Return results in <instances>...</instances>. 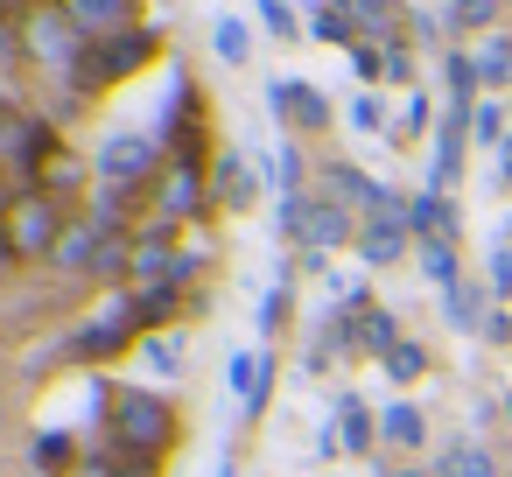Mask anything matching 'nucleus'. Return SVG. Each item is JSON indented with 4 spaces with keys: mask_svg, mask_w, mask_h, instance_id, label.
Segmentation results:
<instances>
[{
    "mask_svg": "<svg viewBox=\"0 0 512 477\" xmlns=\"http://www.w3.org/2000/svg\"><path fill=\"white\" fill-rule=\"evenodd\" d=\"M484 183H491V190H512V141L491 155V176H484Z\"/></svg>",
    "mask_w": 512,
    "mask_h": 477,
    "instance_id": "45",
    "label": "nucleus"
},
{
    "mask_svg": "<svg viewBox=\"0 0 512 477\" xmlns=\"http://www.w3.org/2000/svg\"><path fill=\"white\" fill-rule=\"evenodd\" d=\"M8 134H22V120H8V113H0V141H8Z\"/></svg>",
    "mask_w": 512,
    "mask_h": 477,
    "instance_id": "49",
    "label": "nucleus"
},
{
    "mask_svg": "<svg viewBox=\"0 0 512 477\" xmlns=\"http://www.w3.org/2000/svg\"><path fill=\"white\" fill-rule=\"evenodd\" d=\"M267 183H274L281 197H302L309 162H302V148H295V141H274V155H267Z\"/></svg>",
    "mask_w": 512,
    "mask_h": 477,
    "instance_id": "21",
    "label": "nucleus"
},
{
    "mask_svg": "<svg viewBox=\"0 0 512 477\" xmlns=\"http://www.w3.org/2000/svg\"><path fill=\"white\" fill-rule=\"evenodd\" d=\"M169 428H176V421H169V400H155V393H120V400H113V442H120L127 456L148 463V456L169 442Z\"/></svg>",
    "mask_w": 512,
    "mask_h": 477,
    "instance_id": "4",
    "label": "nucleus"
},
{
    "mask_svg": "<svg viewBox=\"0 0 512 477\" xmlns=\"http://www.w3.org/2000/svg\"><path fill=\"white\" fill-rule=\"evenodd\" d=\"M463 155H470V120H442L435 134V155H428V190H456L463 183Z\"/></svg>",
    "mask_w": 512,
    "mask_h": 477,
    "instance_id": "12",
    "label": "nucleus"
},
{
    "mask_svg": "<svg viewBox=\"0 0 512 477\" xmlns=\"http://www.w3.org/2000/svg\"><path fill=\"white\" fill-rule=\"evenodd\" d=\"M232 393H239V414L253 421V414L274 400V358H253V351H239V358H232Z\"/></svg>",
    "mask_w": 512,
    "mask_h": 477,
    "instance_id": "17",
    "label": "nucleus"
},
{
    "mask_svg": "<svg viewBox=\"0 0 512 477\" xmlns=\"http://www.w3.org/2000/svg\"><path fill=\"white\" fill-rule=\"evenodd\" d=\"M484 295H491V288H477V281H456V288L442 295V316H449L456 330H484Z\"/></svg>",
    "mask_w": 512,
    "mask_h": 477,
    "instance_id": "25",
    "label": "nucleus"
},
{
    "mask_svg": "<svg viewBox=\"0 0 512 477\" xmlns=\"http://www.w3.org/2000/svg\"><path fill=\"white\" fill-rule=\"evenodd\" d=\"M162 169V141L148 134H113L106 155H99V190H120V197H141V183Z\"/></svg>",
    "mask_w": 512,
    "mask_h": 477,
    "instance_id": "6",
    "label": "nucleus"
},
{
    "mask_svg": "<svg viewBox=\"0 0 512 477\" xmlns=\"http://www.w3.org/2000/svg\"><path fill=\"white\" fill-rule=\"evenodd\" d=\"M484 337H491V344H505V337H512V323H505V309H491V316H484Z\"/></svg>",
    "mask_w": 512,
    "mask_h": 477,
    "instance_id": "46",
    "label": "nucleus"
},
{
    "mask_svg": "<svg viewBox=\"0 0 512 477\" xmlns=\"http://www.w3.org/2000/svg\"><path fill=\"white\" fill-rule=\"evenodd\" d=\"M127 302H134V323H162V316L176 309V288H169V281H155V288H134Z\"/></svg>",
    "mask_w": 512,
    "mask_h": 477,
    "instance_id": "32",
    "label": "nucleus"
},
{
    "mask_svg": "<svg viewBox=\"0 0 512 477\" xmlns=\"http://www.w3.org/2000/svg\"><path fill=\"white\" fill-rule=\"evenodd\" d=\"M379 477H435V470H379Z\"/></svg>",
    "mask_w": 512,
    "mask_h": 477,
    "instance_id": "50",
    "label": "nucleus"
},
{
    "mask_svg": "<svg viewBox=\"0 0 512 477\" xmlns=\"http://www.w3.org/2000/svg\"><path fill=\"white\" fill-rule=\"evenodd\" d=\"M204 176H211V169H162L155 218H162V225H176V218H197V204H204Z\"/></svg>",
    "mask_w": 512,
    "mask_h": 477,
    "instance_id": "15",
    "label": "nucleus"
},
{
    "mask_svg": "<svg viewBox=\"0 0 512 477\" xmlns=\"http://www.w3.org/2000/svg\"><path fill=\"white\" fill-rule=\"evenodd\" d=\"M337 8L358 22V43H400V22H407V8H400V0H337Z\"/></svg>",
    "mask_w": 512,
    "mask_h": 477,
    "instance_id": "14",
    "label": "nucleus"
},
{
    "mask_svg": "<svg viewBox=\"0 0 512 477\" xmlns=\"http://www.w3.org/2000/svg\"><path fill=\"white\" fill-rule=\"evenodd\" d=\"M323 197H337L344 211H386V204H400V197H393L386 183H372L358 162H330V169H323Z\"/></svg>",
    "mask_w": 512,
    "mask_h": 477,
    "instance_id": "11",
    "label": "nucleus"
},
{
    "mask_svg": "<svg viewBox=\"0 0 512 477\" xmlns=\"http://www.w3.org/2000/svg\"><path fill=\"white\" fill-rule=\"evenodd\" d=\"M148 365H155V372H183V351H176V337H148Z\"/></svg>",
    "mask_w": 512,
    "mask_h": 477,
    "instance_id": "42",
    "label": "nucleus"
},
{
    "mask_svg": "<svg viewBox=\"0 0 512 477\" xmlns=\"http://www.w3.org/2000/svg\"><path fill=\"white\" fill-rule=\"evenodd\" d=\"M218 477H232V463H218Z\"/></svg>",
    "mask_w": 512,
    "mask_h": 477,
    "instance_id": "51",
    "label": "nucleus"
},
{
    "mask_svg": "<svg viewBox=\"0 0 512 477\" xmlns=\"http://www.w3.org/2000/svg\"><path fill=\"white\" fill-rule=\"evenodd\" d=\"M337 442H344V456H365V449L379 442V421L365 414L358 393H337Z\"/></svg>",
    "mask_w": 512,
    "mask_h": 477,
    "instance_id": "18",
    "label": "nucleus"
},
{
    "mask_svg": "<svg viewBox=\"0 0 512 477\" xmlns=\"http://www.w3.org/2000/svg\"><path fill=\"white\" fill-rule=\"evenodd\" d=\"M267 113L288 120V127H302V134L330 127V99H323L316 85H295V78H274V85H267Z\"/></svg>",
    "mask_w": 512,
    "mask_h": 477,
    "instance_id": "9",
    "label": "nucleus"
},
{
    "mask_svg": "<svg viewBox=\"0 0 512 477\" xmlns=\"http://www.w3.org/2000/svg\"><path fill=\"white\" fill-rule=\"evenodd\" d=\"M421 127H428V92H407V113H400V127H393V134H400V141H414Z\"/></svg>",
    "mask_w": 512,
    "mask_h": 477,
    "instance_id": "41",
    "label": "nucleus"
},
{
    "mask_svg": "<svg viewBox=\"0 0 512 477\" xmlns=\"http://www.w3.org/2000/svg\"><path fill=\"white\" fill-rule=\"evenodd\" d=\"M442 92H449V106H442V120H470L477 113V64L463 57V50H442Z\"/></svg>",
    "mask_w": 512,
    "mask_h": 477,
    "instance_id": "16",
    "label": "nucleus"
},
{
    "mask_svg": "<svg viewBox=\"0 0 512 477\" xmlns=\"http://www.w3.org/2000/svg\"><path fill=\"white\" fill-rule=\"evenodd\" d=\"M470 141H477V148H491V155H498V148H505V141H512V113H505V106H498V99H477V113H470Z\"/></svg>",
    "mask_w": 512,
    "mask_h": 477,
    "instance_id": "24",
    "label": "nucleus"
},
{
    "mask_svg": "<svg viewBox=\"0 0 512 477\" xmlns=\"http://www.w3.org/2000/svg\"><path fill=\"white\" fill-rule=\"evenodd\" d=\"M393 344H400V330H393V316H386V309H365V351H372V358H386Z\"/></svg>",
    "mask_w": 512,
    "mask_h": 477,
    "instance_id": "36",
    "label": "nucleus"
},
{
    "mask_svg": "<svg viewBox=\"0 0 512 477\" xmlns=\"http://www.w3.org/2000/svg\"><path fill=\"white\" fill-rule=\"evenodd\" d=\"M211 190H218L232 211H246V204H253V169H246V155H218V169H211Z\"/></svg>",
    "mask_w": 512,
    "mask_h": 477,
    "instance_id": "22",
    "label": "nucleus"
},
{
    "mask_svg": "<svg viewBox=\"0 0 512 477\" xmlns=\"http://www.w3.org/2000/svg\"><path fill=\"white\" fill-rule=\"evenodd\" d=\"M0 232H8V246H15V260H57V246H64V211H57V197L50 190H22L15 197V211L0 218Z\"/></svg>",
    "mask_w": 512,
    "mask_h": 477,
    "instance_id": "2",
    "label": "nucleus"
},
{
    "mask_svg": "<svg viewBox=\"0 0 512 477\" xmlns=\"http://www.w3.org/2000/svg\"><path fill=\"white\" fill-rule=\"evenodd\" d=\"M407 22H414V36H421V43H449V36H456V29H449V15H435V8H414Z\"/></svg>",
    "mask_w": 512,
    "mask_h": 477,
    "instance_id": "40",
    "label": "nucleus"
},
{
    "mask_svg": "<svg viewBox=\"0 0 512 477\" xmlns=\"http://www.w3.org/2000/svg\"><path fill=\"white\" fill-rule=\"evenodd\" d=\"M99 246H106V225H71L64 246H57V260H64L71 274H92V267H99Z\"/></svg>",
    "mask_w": 512,
    "mask_h": 477,
    "instance_id": "23",
    "label": "nucleus"
},
{
    "mask_svg": "<svg viewBox=\"0 0 512 477\" xmlns=\"http://www.w3.org/2000/svg\"><path fill=\"white\" fill-rule=\"evenodd\" d=\"M8 260H15V246H8V232H0V274H8Z\"/></svg>",
    "mask_w": 512,
    "mask_h": 477,
    "instance_id": "47",
    "label": "nucleus"
},
{
    "mask_svg": "<svg viewBox=\"0 0 512 477\" xmlns=\"http://www.w3.org/2000/svg\"><path fill=\"white\" fill-rule=\"evenodd\" d=\"M421 274H428V281L449 295V288L463 281V260H456V246H421Z\"/></svg>",
    "mask_w": 512,
    "mask_h": 477,
    "instance_id": "31",
    "label": "nucleus"
},
{
    "mask_svg": "<svg viewBox=\"0 0 512 477\" xmlns=\"http://www.w3.org/2000/svg\"><path fill=\"white\" fill-rule=\"evenodd\" d=\"M470 64H477V85H491V92H498V85H512V36H498V29H491V36L470 50Z\"/></svg>",
    "mask_w": 512,
    "mask_h": 477,
    "instance_id": "20",
    "label": "nucleus"
},
{
    "mask_svg": "<svg viewBox=\"0 0 512 477\" xmlns=\"http://www.w3.org/2000/svg\"><path fill=\"white\" fill-rule=\"evenodd\" d=\"M498 8H505V0H449V29H477V36H491Z\"/></svg>",
    "mask_w": 512,
    "mask_h": 477,
    "instance_id": "30",
    "label": "nucleus"
},
{
    "mask_svg": "<svg viewBox=\"0 0 512 477\" xmlns=\"http://www.w3.org/2000/svg\"><path fill=\"white\" fill-rule=\"evenodd\" d=\"M379 442H393V449H421V442H428V421H421V407H407V400H386V414H379Z\"/></svg>",
    "mask_w": 512,
    "mask_h": 477,
    "instance_id": "19",
    "label": "nucleus"
},
{
    "mask_svg": "<svg viewBox=\"0 0 512 477\" xmlns=\"http://www.w3.org/2000/svg\"><path fill=\"white\" fill-rule=\"evenodd\" d=\"M127 330H134V302H113V316H92V323L71 337V351H78L85 365H99V358H113V351L127 344Z\"/></svg>",
    "mask_w": 512,
    "mask_h": 477,
    "instance_id": "13",
    "label": "nucleus"
},
{
    "mask_svg": "<svg viewBox=\"0 0 512 477\" xmlns=\"http://www.w3.org/2000/svg\"><path fill=\"white\" fill-rule=\"evenodd\" d=\"M505 407H512V400H505Z\"/></svg>",
    "mask_w": 512,
    "mask_h": 477,
    "instance_id": "52",
    "label": "nucleus"
},
{
    "mask_svg": "<svg viewBox=\"0 0 512 477\" xmlns=\"http://www.w3.org/2000/svg\"><path fill=\"white\" fill-rule=\"evenodd\" d=\"M8 211H15V190H8V183H0V218H8Z\"/></svg>",
    "mask_w": 512,
    "mask_h": 477,
    "instance_id": "48",
    "label": "nucleus"
},
{
    "mask_svg": "<svg viewBox=\"0 0 512 477\" xmlns=\"http://www.w3.org/2000/svg\"><path fill=\"white\" fill-rule=\"evenodd\" d=\"M29 463H36V470H71V435H64V428L36 435V442H29Z\"/></svg>",
    "mask_w": 512,
    "mask_h": 477,
    "instance_id": "33",
    "label": "nucleus"
},
{
    "mask_svg": "<svg viewBox=\"0 0 512 477\" xmlns=\"http://www.w3.org/2000/svg\"><path fill=\"white\" fill-rule=\"evenodd\" d=\"M435 477H498V463H491L484 442H456V449L435 463Z\"/></svg>",
    "mask_w": 512,
    "mask_h": 477,
    "instance_id": "26",
    "label": "nucleus"
},
{
    "mask_svg": "<svg viewBox=\"0 0 512 477\" xmlns=\"http://www.w3.org/2000/svg\"><path fill=\"white\" fill-rule=\"evenodd\" d=\"M407 232H414L421 246H456V232H463V211H456V197H442V190H421V197H407Z\"/></svg>",
    "mask_w": 512,
    "mask_h": 477,
    "instance_id": "10",
    "label": "nucleus"
},
{
    "mask_svg": "<svg viewBox=\"0 0 512 477\" xmlns=\"http://www.w3.org/2000/svg\"><path fill=\"white\" fill-rule=\"evenodd\" d=\"M351 71H358L365 85H379V78H386V50H379V43H351Z\"/></svg>",
    "mask_w": 512,
    "mask_h": 477,
    "instance_id": "38",
    "label": "nucleus"
},
{
    "mask_svg": "<svg viewBox=\"0 0 512 477\" xmlns=\"http://www.w3.org/2000/svg\"><path fill=\"white\" fill-rule=\"evenodd\" d=\"M309 36H323V43H358V22L337 8V0H316V15H309Z\"/></svg>",
    "mask_w": 512,
    "mask_h": 477,
    "instance_id": "27",
    "label": "nucleus"
},
{
    "mask_svg": "<svg viewBox=\"0 0 512 477\" xmlns=\"http://www.w3.org/2000/svg\"><path fill=\"white\" fill-rule=\"evenodd\" d=\"M155 50H162L155 29H127V36H113V43H92V50H85V71H78V92H99V85H113V78H134Z\"/></svg>",
    "mask_w": 512,
    "mask_h": 477,
    "instance_id": "5",
    "label": "nucleus"
},
{
    "mask_svg": "<svg viewBox=\"0 0 512 477\" xmlns=\"http://www.w3.org/2000/svg\"><path fill=\"white\" fill-rule=\"evenodd\" d=\"M379 365H386V372H393V379H421V372H428V351H421V344H407V337H400V344H393V351H386V358H379Z\"/></svg>",
    "mask_w": 512,
    "mask_h": 477,
    "instance_id": "34",
    "label": "nucleus"
},
{
    "mask_svg": "<svg viewBox=\"0 0 512 477\" xmlns=\"http://www.w3.org/2000/svg\"><path fill=\"white\" fill-rule=\"evenodd\" d=\"M211 50H218V64H246V57H253V36H246V22L218 15V29H211Z\"/></svg>",
    "mask_w": 512,
    "mask_h": 477,
    "instance_id": "28",
    "label": "nucleus"
},
{
    "mask_svg": "<svg viewBox=\"0 0 512 477\" xmlns=\"http://www.w3.org/2000/svg\"><path fill=\"white\" fill-rule=\"evenodd\" d=\"M281 232L302 239L309 253H330V246H344L358 225H351V211H344L337 197H281Z\"/></svg>",
    "mask_w": 512,
    "mask_h": 477,
    "instance_id": "3",
    "label": "nucleus"
},
{
    "mask_svg": "<svg viewBox=\"0 0 512 477\" xmlns=\"http://www.w3.org/2000/svg\"><path fill=\"white\" fill-rule=\"evenodd\" d=\"M43 190H50V197H78V190H85V162L57 148V155H50V169H43Z\"/></svg>",
    "mask_w": 512,
    "mask_h": 477,
    "instance_id": "29",
    "label": "nucleus"
},
{
    "mask_svg": "<svg viewBox=\"0 0 512 477\" xmlns=\"http://www.w3.org/2000/svg\"><path fill=\"white\" fill-rule=\"evenodd\" d=\"M22 50L43 64V71H57V78H71L78 85V71H85V36L71 29V15L64 8H22Z\"/></svg>",
    "mask_w": 512,
    "mask_h": 477,
    "instance_id": "1",
    "label": "nucleus"
},
{
    "mask_svg": "<svg viewBox=\"0 0 512 477\" xmlns=\"http://www.w3.org/2000/svg\"><path fill=\"white\" fill-rule=\"evenodd\" d=\"M505 295H512V253L498 246L491 253V302H505Z\"/></svg>",
    "mask_w": 512,
    "mask_h": 477,
    "instance_id": "43",
    "label": "nucleus"
},
{
    "mask_svg": "<svg viewBox=\"0 0 512 477\" xmlns=\"http://www.w3.org/2000/svg\"><path fill=\"white\" fill-rule=\"evenodd\" d=\"M260 29H267V36H281V43H288V36H302V22L288 15V0H260Z\"/></svg>",
    "mask_w": 512,
    "mask_h": 477,
    "instance_id": "37",
    "label": "nucleus"
},
{
    "mask_svg": "<svg viewBox=\"0 0 512 477\" xmlns=\"http://www.w3.org/2000/svg\"><path fill=\"white\" fill-rule=\"evenodd\" d=\"M344 120H351L358 134H379V127H386V113H379V99H372V92H358V99L344 106Z\"/></svg>",
    "mask_w": 512,
    "mask_h": 477,
    "instance_id": "39",
    "label": "nucleus"
},
{
    "mask_svg": "<svg viewBox=\"0 0 512 477\" xmlns=\"http://www.w3.org/2000/svg\"><path fill=\"white\" fill-rule=\"evenodd\" d=\"M407 239H414V232H407V197H400V204H386V211L365 218V232H358V260H365V267H393V260L407 253Z\"/></svg>",
    "mask_w": 512,
    "mask_h": 477,
    "instance_id": "8",
    "label": "nucleus"
},
{
    "mask_svg": "<svg viewBox=\"0 0 512 477\" xmlns=\"http://www.w3.org/2000/svg\"><path fill=\"white\" fill-rule=\"evenodd\" d=\"M57 8L71 15V29L85 43H113L127 29H141V0H57Z\"/></svg>",
    "mask_w": 512,
    "mask_h": 477,
    "instance_id": "7",
    "label": "nucleus"
},
{
    "mask_svg": "<svg viewBox=\"0 0 512 477\" xmlns=\"http://www.w3.org/2000/svg\"><path fill=\"white\" fill-rule=\"evenodd\" d=\"M288 309H295V295H288V281H274V288H267V295H260V330H267V337H274V330H281V323H288Z\"/></svg>",
    "mask_w": 512,
    "mask_h": 477,
    "instance_id": "35",
    "label": "nucleus"
},
{
    "mask_svg": "<svg viewBox=\"0 0 512 477\" xmlns=\"http://www.w3.org/2000/svg\"><path fill=\"white\" fill-rule=\"evenodd\" d=\"M414 64H407V43H386V85H407Z\"/></svg>",
    "mask_w": 512,
    "mask_h": 477,
    "instance_id": "44",
    "label": "nucleus"
}]
</instances>
